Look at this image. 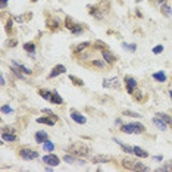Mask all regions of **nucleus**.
<instances>
[{"instance_id":"nucleus-1","label":"nucleus","mask_w":172,"mask_h":172,"mask_svg":"<svg viewBox=\"0 0 172 172\" xmlns=\"http://www.w3.org/2000/svg\"><path fill=\"white\" fill-rule=\"evenodd\" d=\"M121 163H122L124 168L131 169V171H147V169H149L147 166H144L143 163H140V162L135 160V159H128V157H125V159H122Z\"/></svg>"},{"instance_id":"nucleus-2","label":"nucleus","mask_w":172,"mask_h":172,"mask_svg":"<svg viewBox=\"0 0 172 172\" xmlns=\"http://www.w3.org/2000/svg\"><path fill=\"white\" fill-rule=\"evenodd\" d=\"M121 131L125 134H141L146 131V128L140 122H132V124H125L121 126Z\"/></svg>"},{"instance_id":"nucleus-3","label":"nucleus","mask_w":172,"mask_h":172,"mask_svg":"<svg viewBox=\"0 0 172 172\" xmlns=\"http://www.w3.org/2000/svg\"><path fill=\"white\" fill-rule=\"evenodd\" d=\"M69 152H71L72 155H75V156L84 157L90 153V149H88L85 144H82V143H74V144L69 147Z\"/></svg>"},{"instance_id":"nucleus-4","label":"nucleus","mask_w":172,"mask_h":172,"mask_svg":"<svg viewBox=\"0 0 172 172\" xmlns=\"http://www.w3.org/2000/svg\"><path fill=\"white\" fill-rule=\"evenodd\" d=\"M19 156L25 160H32V159H37L38 157V152L32 150V149H27V147H22L19 149Z\"/></svg>"},{"instance_id":"nucleus-5","label":"nucleus","mask_w":172,"mask_h":172,"mask_svg":"<svg viewBox=\"0 0 172 172\" xmlns=\"http://www.w3.org/2000/svg\"><path fill=\"white\" fill-rule=\"evenodd\" d=\"M37 122H38V124H46V125L53 126V125H56V122H57V116H56L55 113H52V115H49L47 118H38Z\"/></svg>"},{"instance_id":"nucleus-6","label":"nucleus","mask_w":172,"mask_h":172,"mask_svg":"<svg viewBox=\"0 0 172 172\" xmlns=\"http://www.w3.org/2000/svg\"><path fill=\"white\" fill-rule=\"evenodd\" d=\"M43 162H44L46 165H50V166H57V165L60 163V159L50 153V155H46V156L43 157Z\"/></svg>"},{"instance_id":"nucleus-7","label":"nucleus","mask_w":172,"mask_h":172,"mask_svg":"<svg viewBox=\"0 0 172 172\" xmlns=\"http://www.w3.org/2000/svg\"><path fill=\"white\" fill-rule=\"evenodd\" d=\"M69 113H71V118H72V119H74L77 124H81V125H82V124H85V122H87L85 116H84V115H81L78 110L71 109V112H69Z\"/></svg>"},{"instance_id":"nucleus-8","label":"nucleus","mask_w":172,"mask_h":172,"mask_svg":"<svg viewBox=\"0 0 172 172\" xmlns=\"http://www.w3.org/2000/svg\"><path fill=\"white\" fill-rule=\"evenodd\" d=\"M65 72H66V68H65L63 65H56V66L53 68V71L49 74V79L55 78V77H59L60 74H65Z\"/></svg>"},{"instance_id":"nucleus-9","label":"nucleus","mask_w":172,"mask_h":172,"mask_svg":"<svg viewBox=\"0 0 172 172\" xmlns=\"http://www.w3.org/2000/svg\"><path fill=\"white\" fill-rule=\"evenodd\" d=\"M102 55H103V59L109 63V65H112V63L116 60V56H115L113 53H110L109 50H106V49H103V50H102Z\"/></svg>"},{"instance_id":"nucleus-10","label":"nucleus","mask_w":172,"mask_h":172,"mask_svg":"<svg viewBox=\"0 0 172 172\" xmlns=\"http://www.w3.org/2000/svg\"><path fill=\"white\" fill-rule=\"evenodd\" d=\"M91 162L93 163H109L110 162V156H108V155H97V156H94L93 159H91Z\"/></svg>"},{"instance_id":"nucleus-11","label":"nucleus","mask_w":172,"mask_h":172,"mask_svg":"<svg viewBox=\"0 0 172 172\" xmlns=\"http://www.w3.org/2000/svg\"><path fill=\"white\" fill-rule=\"evenodd\" d=\"M34 138H35V141H37L38 144H43V143H46V141L49 140V135H47L46 131H38V132H35Z\"/></svg>"},{"instance_id":"nucleus-12","label":"nucleus","mask_w":172,"mask_h":172,"mask_svg":"<svg viewBox=\"0 0 172 172\" xmlns=\"http://www.w3.org/2000/svg\"><path fill=\"white\" fill-rule=\"evenodd\" d=\"M153 124H155V125H156L159 129H162V131H165V129L168 128V124H166V122H165L162 118H159L157 115L155 116V118H153Z\"/></svg>"},{"instance_id":"nucleus-13","label":"nucleus","mask_w":172,"mask_h":172,"mask_svg":"<svg viewBox=\"0 0 172 172\" xmlns=\"http://www.w3.org/2000/svg\"><path fill=\"white\" fill-rule=\"evenodd\" d=\"M103 87L105 88H108V87H115V88H118L119 87V79L118 78H112V79H105L103 81Z\"/></svg>"},{"instance_id":"nucleus-14","label":"nucleus","mask_w":172,"mask_h":172,"mask_svg":"<svg viewBox=\"0 0 172 172\" xmlns=\"http://www.w3.org/2000/svg\"><path fill=\"white\" fill-rule=\"evenodd\" d=\"M47 27L50 31H56L60 27V21L59 19H47Z\"/></svg>"},{"instance_id":"nucleus-15","label":"nucleus","mask_w":172,"mask_h":172,"mask_svg":"<svg viewBox=\"0 0 172 172\" xmlns=\"http://www.w3.org/2000/svg\"><path fill=\"white\" fill-rule=\"evenodd\" d=\"M1 138L6 140V141H16L18 140L16 134H12L10 131H1Z\"/></svg>"},{"instance_id":"nucleus-16","label":"nucleus","mask_w":172,"mask_h":172,"mask_svg":"<svg viewBox=\"0 0 172 172\" xmlns=\"http://www.w3.org/2000/svg\"><path fill=\"white\" fill-rule=\"evenodd\" d=\"M38 94H40L44 100L50 102V100H52V96H53V90L50 91V90H46V88H41V90H38Z\"/></svg>"},{"instance_id":"nucleus-17","label":"nucleus","mask_w":172,"mask_h":172,"mask_svg":"<svg viewBox=\"0 0 172 172\" xmlns=\"http://www.w3.org/2000/svg\"><path fill=\"white\" fill-rule=\"evenodd\" d=\"M50 103H55V105H62V103H63V99L59 96V93H57V91H53V96H52Z\"/></svg>"},{"instance_id":"nucleus-18","label":"nucleus","mask_w":172,"mask_h":172,"mask_svg":"<svg viewBox=\"0 0 172 172\" xmlns=\"http://www.w3.org/2000/svg\"><path fill=\"white\" fill-rule=\"evenodd\" d=\"M134 155L138 157H147L149 156V153L146 152V150H143L141 147H137V146H134Z\"/></svg>"},{"instance_id":"nucleus-19","label":"nucleus","mask_w":172,"mask_h":172,"mask_svg":"<svg viewBox=\"0 0 172 172\" xmlns=\"http://www.w3.org/2000/svg\"><path fill=\"white\" fill-rule=\"evenodd\" d=\"M156 115L159 116V118H162V119H163V121H165L168 125H171V128H172V116L166 115V113H162V112H157Z\"/></svg>"},{"instance_id":"nucleus-20","label":"nucleus","mask_w":172,"mask_h":172,"mask_svg":"<svg viewBox=\"0 0 172 172\" xmlns=\"http://www.w3.org/2000/svg\"><path fill=\"white\" fill-rule=\"evenodd\" d=\"M24 49H25V52H28V53H31V55L35 53V44H34L32 41L25 43V44H24Z\"/></svg>"},{"instance_id":"nucleus-21","label":"nucleus","mask_w":172,"mask_h":172,"mask_svg":"<svg viewBox=\"0 0 172 172\" xmlns=\"http://www.w3.org/2000/svg\"><path fill=\"white\" fill-rule=\"evenodd\" d=\"M90 44H91L90 41H84V43H79L78 46H77V47H75V49H74V52H75V53H79V52H82V50H85V49H87V47L90 46Z\"/></svg>"},{"instance_id":"nucleus-22","label":"nucleus","mask_w":172,"mask_h":172,"mask_svg":"<svg viewBox=\"0 0 172 172\" xmlns=\"http://www.w3.org/2000/svg\"><path fill=\"white\" fill-rule=\"evenodd\" d=\"M153 79H156L159 82H163V81H166V74L165 72H155L153 74Z\"/></svg>"},{"instance_id":"nucleus-23","label":"nucleus","mask_w":172,"mask_h":172,"mask_svg":"<svg viewBox=\"0 0 172 172\" xmlns=\"http://www.w3.org/2000/svg\"><path fill=\"white\" fill-rule=\"evenodd\" d=\"M75 25H77V24L72 21V18H71V16H66V18H65V27H66L69 31H71V30H72Z\"/></svg>"},{"instance_id":"nucleus-24","label":"nucleus","mask_w":172,"mask_h":172,"mask_svg":"<svg viewBox=\"0 0 172 172\" xmlns=\"http://www.w3.org/2000/svg\"><path fill=\"white\" fill-rule=\"evenodd\" d=\"M125 84L126 85H129V87L137 88V81H135V78H132V77H129V75H126L125 77Z\"/></svg>"},{"instance_id":"nucleus-25","label":"nucleus","mask_w":172,"mask_h":172,"mask_svg":"<svg viewBox=\"0 0 172 172\" xmlns=\"http://www.w3.org/2000/svg\"><path fill=\"white\" fill-rule=\"evenodd\" d=\"M69 79H71V82H72V84H75V85H78V87H82V85H84V81H81L78 77L69 75Z\"/></svg>"},{"instance_id":"nucleus-26","label":"nucleus","mask_w":172,"mask_h":172,"mask_svg":"<svg viewBox=\"0 0 172 172\" xmlns=\"http://www.w3.org/2000/svg\"><path fill=\"white\" fill-rule=\"evenodd\" d=\"M171 13H172L171 6H169V4H163V6H162V15L163 16H171Z\"/></svg>"},{"instance_id":"nucleus-27","label":"nucleus","mask_w":172,"mask_h":172,"mask_svg":"<svg viewBox=\"0 0 172 172\" xmlns=\"http://www.w3.org/2000/svg\"><path fill=\"white\" fill-rule=\"evenodd\" d=\"M53 149H55V144H53L50 140H47L46 143H43V150H46V152H52Z\"/></svg>"},{"instance_id":"nucleus-28","label":"nucleus","mask_w":172,"mask_h":172,"mask_svg":"<svg viewBox=\"0 0 172 172\" xmlns=\"http://www.w3.org/2000/svg\"><path fill=\"white\" fill-rule=\"evenodd\" d=\"M13 65H15V66H18V68H19L22 72H25V74H31V72H32L31 69H28L25 65H21V63H18V62H13Z\"/></svg>"},{"instance_id":"nucleus-29","label":"nucleus","mask_w":172,"mask_h":172,"mask_svg":"<svg viewBox=\"0 0 172 172\" xmlns=\"http://www.w3.org/2000/svg\"><path fill=\"white\" fill-rule=\"evenodd\" d=\"M63 160H65L66 163H71V165L77 162V159H75V155H74V156H71V155H65V156H63Z\"/></svg>"},{"instance_id":"nucleus-30","label":"nucleus","mask_w":172,"mask_h":172,"mask_svg":"<svg viewBox=\"0 0 172 172\" xmlns=\"http://www.w3.org/2000/svg\"><path fill=\"white\" fill-rule=\"evenodd\" d=\"M122 115H125V116H131V118H140L141 116V115H138L137 112H132V110H124Z\"/></svg>"},{"instance_id":"nucleus-31","label":"nucleus","mask_w":172,"mask_h":172,"mask_svg":"<svg viewBox=\"0 0 172 172\" xmlns=\"http://www.w3.org/2000/svg\"><path fill=\"white\" fill-rule=\"evenodd\" d=\"M71 32H74V34H82V32H84V27L77 24V25H75V27L71 30Z\"/></svg>"},{"instance_id":"nucleus-32","label":"nucleus","mask_w":172,"mask_h":172,"mask_svg":"<svg viewBox=\"0 0 172 172\" xmlns=\"http://www.w3.org/2000/svg\"><path fill=\"white\" fill-rule=\"evenodd\" d=\"M132 97H134L135 100H138V102H141V100H143V94H141L140 90H135V91L132 93Z\"/></svg>"},{"instance_id":"nucleus-33","label":"nucleus","mask_w":172,"mask_h":172,"mask_svg":"<svg viewBox=\"0 0 172 172\" xmlns=\"http://www.w3.org/2000/svg\"><path fill=\"white\" fill-rule=\"evenodd\" d=\"M122 46H124V49L129 50V52H135V49H137V46H135V44H128V43H124Z\"/></svg>"},{"instance_id":"nucleus-34","label":"nucleus","mask_w":172,"mask_h":172,"mask_svg":"<svg viewBox=\"0 0 172 172\" xmlns=\"http://www.w3.org/2000/svg\"><path fill=\"white\" fill-rule=\"evenodd\" d=\"M91 65H93V66H97V68H100V69H103V68L106 66V65H105V62H102V60H93V62H91Z\"/></svg>"},{"instance_id":"nucleus-35","label":"nucleus","mask_w":172,"mask_h":172,"mask_svg":"<svg viewBox=\"0 0 172 172\" xmlns=\"http://www.w3.org/2000/svg\"><path fill=\"white\" fill-rule=\"evenodd\" d=\"M1 112H3V113H12V112H13V109H12L10 106L4 105V106H1Z\"/></svg>"},{"instance_id":"nucleus-36","label":"nucleus","mask_w":172,"mask_h":172,"mask_svg":"<svg viewBox=\"0 0 172 172\" xmlns=\"http://www.w3.org/2000/svg\"><path fill=\"white\" fill-rule=\"evenodd\" d=\"M157 171H172V162H169L168 165H165V166H162V168H159Z\"/></svg>"},{"instance_id":"nucleus-37","label":"nucleus","mask_w":172,"mask_h":172,"mask_svg":"<svg viewBox=\"0 0 172 172\" xmlns=\"http://www.w3.org/2000/svg\"><path fill=\"white\" fill-rule=\"evenodd\" d=\"M162 52H163V46L153 47V53H155V55H159V53H162Z\"/></svg>"},{"instance_id":"nucleus-38","label":"nucleus","mask_w":172,"mask_h":172,"mask_svg":"<svg viewBox=\"0 0 172 172\" xmlns=\"http://www.w3.org/2000/svg\"><path fill=\"white\" fill-rule=\"evenodd\" d=\"M12 71L15 72V75H16V77H18L19 79H25V77H24V75H22V74H21V72H19V71L16 69V68H12Z\"/></svg>"},{"instance_id":"nucleus-39","label":"nucleus","mask_w":172,"mask_h":172,"mask_svg":"<svg viewBox=\"0 0 172 172\" xmlns=\"http://www.w3.org/2000/svg\"><path fill=\"white\" fill-rule=\"evenodd\" d=\"M12 24H13V21H7V24H6V31L9 32H12Z\"/></svg>"},{"instance_id":"nucleus-40","label":"nucleus","mask_w":172,"mask_h":172,"mask_svg":"<svg viewBox=\"0 0 172 172\" xmlns=\"http://www.w3.org/2000/svg\"><path fill=\"white\" fill-rule=\"evenodd\" d=\"M94 47H96V49H102V50H103V49H105V43H103V41H96Z\"/></svg>"},{"instance_id":"nucleus-41","label":"nucleus","mask_w":172,"mask_h":172,"mask_svg":"<svg viewBox=\"0 0 172 172\" xmlns=\"http://www.w3.org/2000/svg\"><path fill=\"white\" fill-rule=\"evenodd\" d=\"M13 21H16V22H24V21H25V16H24V15L15 16V18H13Z\"/></svg>"},{"instance_id":"nucleus-42","label":"nucleus","mask_w":172,"mask_h":172,"mask_svg":"<svg viewBox=\"0 0 172 172\" xmlns=\"http://www.w3.org/2000/svg\"><path fill=\"white\" fill-rule=\"evenodd\" d=\"M7 46H9V47L16 46V40H15V41H13V40H9V41H7Z\"/></svg>"},{"instance_id":"nucleus-43","label":"nucleus","mask_w":172,"mask_h":172,"mask_svg":"<svg viewBox=\"0 0 172 172\" xmlns=\"http://www.w3.org/2000/svg\"><path fill=\"white\" fill-rule=\"evenodd\" d=\"M6 4H7V0H0V6H1V9L6 7Z\"/></svg>"},{"instance_id":"nucleus-44","label":"nucleus","mask_w":172,"mask_h":172,"mask_svg":"<svg viewBox=\"0 0 172 172\" xmlns=\"http://www.w3.org/2000/svg\"><path fill=\"white\" fill-rule=\"evenodd\" d=\"M0 84H1V85H4V84H6V81H4V78H3V74L0 75Z\"/></svg>"},{"instance_id":"nucleus-45","label":"nucleus","mask_w":172,"mask_h":172,"mask_svg":"<svg viewBox=\"0 0 172 172\" xmlns=\"http://www.w3.org/2000/svg\"><path fill=\"white\" fill-rule=\"evenodd\" d=\"M41 112H44V113H49V115H52V113H53V112H52L50 109H43Z\"/></svg>"},{"instance_id":"nucleus-46","label":"nucleus","mask_w":172,"mask_h":172,"mask_svg":"<svg viewBox=\"0 0 172 172\" xmlns=\"http://www.w3.org/2000/svg\"><path fill=\"white\" fill-rule=\"evenodd\" d=\"M115 124H116V125H121V124H122V121H121V119H119V118H118V119H116V121H115Z\"/></svg>"},{"instance_id":"nucleus-47","label":"nucleus","mask_w":172,"mask_h":172,"mask_svg":"<svg viewBox=\"0 0 172 172\" xmlns=\"http://www.w3.org/2000/svg\"><path fill=\"white\" fill-rule=\"evenodd\" d=\"M155 159H156V160H159V162H160V160H163V156H156V157H155Z\"/></svg>"},{"instance_id":"nucleus-48","label":"nucleus","mask_w":172,"mask_h":172,"mask_svg":"<svg viewBox=\"0 0 172 172\" xmlns=\"http://www.w3.org/2000/svg\"><path fill=\"white\" fill-rule=\"evenodd\" d=\"M169 96H171V99H172V90H169Z\"/></svg>"},{"instance_id":"nucleus-49","label":"nucleus","mask_w":172,"mask_h":172,"mask_svg":"<svg viewBox=\"0 0 172 172\" xmlns=\"http://www.w3.org/2000/svg\"><path fill=\"white\" fill-rule=\"evenodd\" d=\"M135 1H137V3H140V1H143V0H135Z\"/></svg>"},{"instance_id":"nucleus-50","label":"nucleus","mask_w":172,"mask_h":172,"mask_svg":"<svg viewBox=\"0 0 172 172\" xmlns=\"http://www.w3.org/2000/svg\"><path fill=\"white\" fill-rule=\"evenodd\" d=\"M32 1H37V0H32Z\"/></svg>"}]
</instances>
